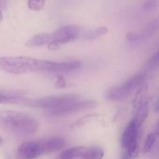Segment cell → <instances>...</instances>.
I'll use <instances>...</instances> for the list:
<instances>
[{
    "mask_svg": "<svg viewBox=\"0 0 159 159\" xmlns=\"http://www.w3.org/2000/svg\"><path fill=\"white\" fill-rule=\"evenodd\" d=\"M157 137V135L156 133H150V134H148V136L146 137V140L144 142V144H143V153L147 154V153H149L152 150L153 146L156 143Z\"/></svg>",
    "mask_w": 159,
    "mask_h": 159,
    "instance_id": "obj_16",
    "label": "cell"
},
{
    "mask_svg": "<svg viewBox=\"0 0 159 159\" xmlns=\"http://www.w3.org/2000/svg\"><path fill=\"white\" fill-rule=\"evenodd\" d=\"M121 159H131V158L129 157V156L127 153H125V154H124V156H123V157H122Z\"/></svg>",
    "mask_w": 159,
    "mask_h": 159,
    "instance_id": "obj_23",
    "label": "cell"
},
{
    "mask_svg": "<svg viewBox=\"0 0 159 159\" xmlns=\"http://www.w3.org/2000/svg\"><path fill=\"white\" fill-rule=\"evenodd\" d=\"M55 87L57 89H64L67 87V82L66 80L64 79V77L62 76H58L57 77V80L55 82Z\"/></svg>",
    "mask_w": 159,
    "mask_h": 159,
    "instance_id": "obj_20",
    "label": "cell"
},
{
    "mask_svg": "<svg viewBox=\"0 0 159 159\" xmlns=\"http://www.w3.org/2000/svg\"><path fill=\"white\" fill-rule=\"evenodd\" d=\"M85 151L86 148L84 146L72 147L61 152L57 159H81Z\"/></svg>",
    "mask_w": 159,
    "mask_h": 159,
    "instance_id": "obj_13",
    "label": "cell"
},
{
    "mask_svg": "<svg viewBox=\"0 0 159 159\" xmlns=\"http://www.w3.org/2000/svg\"><path fill=\"white\" fill-rule=\"evenodd\" d=\"M95 105H96V102L94 101L79 100V101L73 102L71 104H68L64 107L55 109V110L47 111V114H48L52 116H65L73 115V114H75L77 112H81V111L92 108Z\"/></svg>",
    "mask_w": 159,
    "mask_h": 159,
    "instance_id": "obj_7",
    "label": "cell"
},
{
    "mask_svg": "<svg viewBox=\"0 0 159 159\" xmlns=\"http://www.w3.org/2000/svg\"><path fill=\"white\" fill-rule=\"evenodd\" d=\"M126 39L129 42H132V43L138 42V34L133 33V32H129L126 34Z\"/></svg>",
    "mask_w": 159,
    "mask_h": 159,
    "instance_id": "obj_21",
    "label": "cell"
},
{
    "mask_svg": "<svg viewBox=\"0 0 159 159\" xmlns=\"http://www.w3.org/2000/svg\"><path fill=\"white\" fill-rule=\"evenodd\" d=\"M158 19H155L151 20L141 32L140 34H138V42L139 41H145L151 37L154 36V34L157 33L158 29Z\"/></svg>",
    "mask_w": 159,
    "mask_h": 159,
    "instance_id": "obj_12",
    "label": "cell"
},
{
    "mask_svg": "<svg viewBox=\"0 0 159 159\" xmlns=\"http://www.w3.org/2000/svg\"><path fill=\"white\" fill-rule=\"evenodd\" d=\"M81 29L75 25H67L58 29L53 33V40L47 46L50 51L59 49L61 46L79 39Z\"/></svg>",
    "mask_w": 159,
    "mask_h": 159,
    "instance_id": "obj_5",
    "label": "cell"
},
{
    "mask_svg": "<svg viewBox=\"0 0 159 159\" xmlns=\"http://www.w3.org/2000/svg\"><path fill=\"white\" fill-rule=\"evenodd\" d=\"M108 33V28L105 26H102L93 30H87L85 32H81L79 39L83 40H94L96 38H99Z\"/></svg>",
    "mask_w": 159,
    "mask_h": 159,
    "instance_id": "obj_14",
    "label": "cell"
},
{
    "mask_svg": "<svg viewBox=\"0 0 159 159\" xmlns=\"http://www.w3.org/2000/svg\"><path fill=\"white\" fill-rule=\"evenodd\" d=\"M79 100H80L79 96L75 94L56 95V96H48L37 100H28L25 105L34 108H42V109H46L47 111H49V110H55L64 107Z\"/></svg>",
    "mask_w": 159,
    "mask_h": 159,
    "instance_id": "obj_4",
    "label": "cell"
},
{
    "mask_svg": "<svg viewBox=\"0 0 159 159\" xmlns=\"http://www.w3.org/2000/svg\"><path fill=\"white\" fill-rule=\"evenodd\" d=\"M7 4V0H0V8L5 9Z\"/></svg>",
    "mask_w": 159,
    "mask_h": 159,
    "instance_id": "obj_22",
    "label": "cell"
},
{
    "mask_svg": "<svg viewBox=\"0 0 159 159\" xmlns=\"http://www.w3.org/2000/svg\"><path fill=\"white\" fill-rule=\"evenodd\" d=\"M103 156H104L103 150L100 147L94 146L86 149L81 159H102Z\"/></svg>",
    "mask_w": 159,
    "mask_h": 159,
    "instance_id": "obj_15",
    "label": "cell"
},
{
    "mask_svg": "<svg viewBox=\"0 0 159 159\" xmlns=\"http://www.w3.org/2000/svg\"><path fill=\"white\" fill-rule=\"evenodd\" d=\"M28 99L24 98L21 95L0 91V103L1 104H23L25 105Z\"/></svg>",
    "mask_w": 159,
    "mask_h": 159,
    "instance_id": "obj_11",
    "label": "cell"
},
{
    "mask_svg": "<svg viewBox=\"0 0 159 159\" xmlns=\"http://www.w3.org/2000/svg\"><path fill=\"white\" fill-rule=\"evenodd\" d=\"M158 61H159V55L158 53H155V55L152 56V58L147 61L146 65H145V68L143 70H145L147 73L154 70L155 68H157L158 66Z\"/></svg>",
    "mask_w": 159,
    "mask_h": 159,
    "instance_id": "obj_18",
    "label": "cell"
},
{
    "mask_svg": "<svg viewBox=\"0 0 159 159\" xmlns=\"http://www.w3.org/2000/svg\"><path fill=\"white\" fill-rule=\"evenodd\" d=\"M143 9L144 10H151L157 7V0H147L143 4Z\"/></svg>",
    "mask_w": 159,
    "mask_h": 159,
    "instance_id": "obj_19",
    "label": "cell"
},
{
    "mask_svg": "<svg viewBox=\"0 0 159 159\" xmlns=\"http://www.w3.org/2000/svg\"><path fill=\"white\" fill-rule=\"evenodd\" d=\"M57 61L38 60L28 56L0 57V71L11 75H23L34 72L56 73Z\"/></svg>",
    "mask_w": 159,
    "mask_h": 159,
    "instance_id": "obj_1",
    "label": "cell"
},
{
    "mask_svg": "<svg viewBox=\"0 0 159 159\" xmlns=\"http://www.w3.org/2000/svg\"><path fill=\"white\" fill-rule=\"evenodd\" d=\"M46 0H27V6L29 9L33 11H40L45 7Z\"/></svg>",
    "mask_w": 159,
    "mask_h": 159,
    "instance_id": "obj_17",
    "label": "cell"
},
{
    "mask_svg": "<svg viewBox=\"0 0 159 159\" xmlns=\"http://www.w3.org/2000/svg\"><path fill=\"white\" fill-rule=\"evenodd\" d=\"M42 154L41 142H25L17 149V159H35Z\"/></svg>",
    "mask_w": 159,
    "mask_h": 159,
    "instance_id": "obj_8",
    "label": "cell"
},
{
    "mask_svg": "<svg viewBox=\"0 0 159 159\" xmlns=\"http://www.w3.org/2000/svg\"><path fill=\"white\" fill-rule=\"evenodd\" d=\"M148 73L145 70H143L125 81L123 84L116 86L111 89L107 94L106 98L110 101H121L127 99L134 90L138 89L142 85L144 84L147 78Z\"/></svg>",
    "mask_w": 159,
    "mask_h": 159,
    "instance_id": "obj_3",
    "label": "cell"
},
{
    "mask_svg": "<svg viewBox=\"0 0 159 159\" xmlns=\"http://www.w3.org/2000/svg\"><path fill=\"white\" fill-rule=\"evenodd\" d=\"M53 40V33H41L34 34L29 40L25 42V46L28 48H37L48 46Z\"/></svg>",
    "mask_w": 159,
    "mask_h": 159,
    "instance_id": "obj_10",
    "label": "cell"
},
{
    "mask_svg": "<svg viewBox=\"0 0 159 159\" xmlns=\"http://www.w3.org/2000/svg\"><path fill=\"white\" fill-rule=\"evenodd\" d=\"M140 128L141 127L132 119L126 127L122 134L121 144L126 150V153L131 159H135L139 156V146L137 138L139 135Z\"/></svg>",
    "mask_w": 159,
    "mask_h": 159,
    "instance_id": "obj_6",
    "label": "cell"
},
{
    "mask_svg": "<svg viewBox=\"0 0 159 159\" xmlns=\"http://www.w3.org/2000/svg\"><path fill=\"white\" fill-rule=\"evenodd\" d=\"M2 142H3V140H2V139H1V138H0V144H1V143H2Z\"/></svg>",
    "mask_w": 159,
    "mask_h": 159,
    "instance_id": "obj_25",
    "label": "cell"
},
{
    "mask_svg": "<svg viewBox=\"0 0 159 159\" xmlns=\"http://www.w3.org/2000/svg\"><path fill=\"white\" fill-rule=\"evenodd\" d=\"M38 127V122L28 114L9 110L0 112V128L14 135H31Z\"/></svg>",
    "mask_w": 159,
    "mask_h": 159,
    "instance_id": "obj_2",
    "label": "cell"
},
{
    "mask_svg": "<svg viewBox=\"0 0 159 159\" xmlns=\"http://www.w3.org/2000/svg\"><path fill=\"white\" fill-rule=\"evenodd\" d=\"M3 19H4V17H3V13H2V11H1V8H0V23L2 22Z\"/></svg>",
    "mask_w": 159,
    "mask_h": 159,
    "instance_id": "obj_24",
    "label": "cell"
},
{
    "mask_svg": "<svg viewBox=\"0 0 159 159\" xmlns=\"http://www.w3.org/2000/svg\"><path fill=\"white\" fill-rule=\"evenodd\" d=\"M64 146L65 141L61 137H53L44 142H41L42 154H51L56 151L61 150Z\"/></svg>",
    "mask_w": 159,
    "mask_h": 159,
    "instance_id": "obj_9",
    "label": "cell"
}]
</instances>
